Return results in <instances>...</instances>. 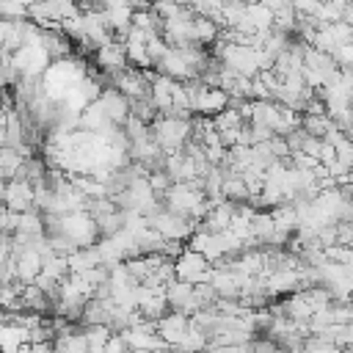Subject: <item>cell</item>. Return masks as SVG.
I'll list each match as a JSON object with an SVG mask.
<instances>
[{"label": "cell", "instance_id": "cell-1", "mask_svg": "<svg viewBox=\"0 0 353 353\" xmlns=\"http://www.w3.org/2000/svg\"><path fill=\"white\" fill-rule=\"evenodd\" d=\"M149 132L157 141V146L163 149V154H168V152L185 149V143L190 141V132H193V121L188 116H157L149 124Z\"/></svg>", "mask_w": 353, "mask_h": 353}, {"label": "cell", "instance_id": "cell-2", "mask_svg": "<svg viewBox=\"0 0 353 353\" xmlns=\"http://www.w3.org/2000/svg\"><path fill=\"white\" fill-rule=\"evenodd\" d=\"M146 223L163 237V240H185V237H190L193 234V218H188V215H179V212H174V210H168V207H160V210H154L152 215H146Z\"/></svg>", "mask_w": 353, "mask_h": 353}, {"label": "cell", "instance_id": "cell-3", "mask_svg": "<svg viewBox=\"0 0 353 353\" xmlns=\"http://www.w3.org/2000/svg\"><path fill=\"white\" fill-rule=\"evenodd\" d=\"M210 273H212L210 259H207L204 254L193 251V248H182V251L174 256V279L199 284V281H210Z\"/></svg>", "mask_w": 353, "mask_h": 353}, {"label": "cell", "instance_id": "cell-4", "mask_svg": "<svg viewBox=\"0 0 353 353\" xmlns=\"http://www.w3.org/2000/svg\"><path fill=\"white\" fill-rule=\"evenodd\" d=\"M3 204L14 212H28L33 210V201H36V188L33 182L17 176V179H8V185H3V193H0Z\"/></svg>", "mask_w": 353, "mask_h": 353}, {"label": "cell", "instance_id": "cell-5", "mask_svg": "<svg viewBox=\"0 0 353 353\" xmlns=\"http://www.w3.org/2000/svg\"><path fill=\"white\" fill-rule=\"evenodd\" d=\"M165 301H168V309L185 312V314H196L201 309V303H199V298L193 292V284L182 281V279H171L165 284Z\"/></svg>", "mask_w": 353, "mask_h": 353}, {"label": "cell", "instance_id": "cell-6", "mask_svg": "<svg viewBox=\"0 0 353 353\" xmlns=\"http://www.w3.org/2000/svg\"><path fill=\"white\" fill-rule=\"evenodd\" d=\"M193 325V320H190V314H185V312H168V314H163V317H157L154 320V328H157V334L174 347L185 334H188V328Z\"/></svg>", "mask_w": 353, "mask_h": 353}, {"label": "cell", "instance_id": "cell-7", "mask_svg": "<svg viewBox=\"0 0 353 353\" xmlns=\"http://www.w3.org/2000/svg\"><path fill=\"white\" fill-rule=\"evenodd\" d=\"M97 102H99V108H102V113H105V119L110 124H124L127 121V116H130V99L119 88H105L97 97Z\"/></svg>", "mask_w": 353, "mask_h": 353}, {"label": "cell", "instance_id": "cell-8", "mask_svg": "<svg viewBox=\"0 0 353 353\" xmlns=\"http://www.w3.org/2000/svg\"><path fill=\"white\" fill-rule=\"evenodd\" d=\"M97 63L102 66V69H108V72H121V69H127V52H124V44H119V41H113V39H108L105 44H99L97 47Z\"/></svg>", "mask_w": 353, "mask_h": 353}, {"label": "cell", "instance_id": "cell-9", "mask_svg": "<svg viewBox=\"0 0 353 353\" xmlns=\"http://www.w3.org/2000/svg\"><path fill=\"white\" fill-rule=\"evenodd\" d=\"M218 33H221V30H218V22L210 19V17H199V14H196V17L190 19V25H188V41L196 44V47L215 41Z\"/></svg>", "mask_w": 353, "mask_h": 353}, {"label": "cell", "instance_id": "cell-10", "mask_svg": "<svg viewBox=\"0 0 353 353\" xmlns=\"http://www.w3.org/2000/svg\"><path fill=\"white\" fill-rule=\"evenodd\" d=\"M25 157H28V146H22V149L0 146V179H17Z\"/></svg>", "mask_w": 353, "mask_h": 353}, {"label": "cell", "instance_id": "cell-11", "mask_svg": "<svg viewBox=\"0 0 353 353\" xmlns=\"http://www.w3.org/2000/svg\"><path fill=\"white\" fill-rule=\"evenodd\" d=\"M55 353H88V342H85V334H61L55 342H52Z\"/></svg>", "mask_w": 353, "mask_h": 353}, {"label": "cell", "instance_id": "cell-12", "mask_svg": "<svg viewBox=\"0 0 353 353\" xmlns=\"http://www.w3.org/2000/svg\"><path fill=\"white\" fill-rule=\"evenodd\" d=\"M334 152H336V160L350 171V168H353V138L345 135L342 141H336V143H334Z\"/></svg>", "mask_w": 353, "mask_h": 353}, {"label": "cell", "instance_id": "cell-13", "mask_svg": "<svg viewBox=\"0 0 353 353\" xmlns=\"http://www.w3.org/2000/svg\"><path fill=\"white\" fill-rule=\"evenodd\" d=\"M0 14L6 19H25L28 17V6H22L19 0H3L0 3Z\"/></svg>", "mask_w": 353, "mask_h": 353}, {"label": "cell", "instance_id": "cell-14", "mask_svg": "<svg viewBox=\"0 0 353 353\" xmlns=\"http://www.w3.org/2000/svg\"><path fill=\"white\" fill-rule=\"evenodd\" d=\"M331 58L336 61V66H342V69H353V41L339 44V47L331 52Z\"/></svg>", "mask_w": 353, "mask_h": 353}, {"label": "cell", "instance_id": "cell-15", "mask_svg": "<svg viewBox=\"0 0 353 353\" xmlns=\"http://www.w3.org/2000/svg\"><path fill=\"white\" fill-rule=\"evenodd\" d=\"M124 350H127V342H124L121 334H110L105 347H102V353H124Z\"/></svg>", "mask_w": 353, "mask_h": 353}, {"label": "cell", "instance_id": "cell-16", "mask_svg": "<svg viewBox=\"0 0 353 353\" xmlns=\"http://www.w3.org/2000/svg\"><path fill=\"white\" fill-rule=\"evenodd\" d=\"M317 3H320V0H290V6L295 8L298 17H309V14L317 8Z\"/></svg>", "mask_w": 353, "mask_h": 353}, {"label": "cell", "instance_id": "cell-17", "mask_svg": "<svg viewBox=\"0 0 353 353\" xmlns=\"http://www.w3.org/2000/svg\"><path fill=\"white\" fill-rule=\"evenodd\" d=\"M342 22L353 25V0H347V3L342 6Z\"/></svg>", "mask_w": 353, "mask_h": 353}, {"label": "cell", "instance_id": "cell-18", "mask_svg": "<svg viewBox=\"0 0 353 353\" xmlns=\"http://www.w3.org/2000/svg\"><path fill=\"white\" fill-rule=\"evenodd\" d=\"M328 3H336V6H345L347 0H328Z\"/></svg>", "mask_w": 353, "mask_h": 353}, {"label": "cell", "instance_id": "cell-19", "mask_svg": "<svg viewBox=\"0 0 353 353\" xmlns=\"http://www.w3.org/2000/svg\"><path fill=\"white\" fill-rule=\"evenodd\" d=\"M19 3H22V6H30V3H36V0H19Z\"/></svg>", "mask_w": 353, "mask_h": 353}, {"label": "cell", "instance_id": "cell-20", "mask_svg": "<svg viewBox=\"0 0 353 353\" xmlns=\"http://www.w3.org/2000/svg\"><path fill=\"white\" fill-rule=\"evenodd\" d=\"M347 135H350V138H353V130H350V132H347Z\"/></svg>", "mask_w": 353, "mask_h": 353}]
</instances>
